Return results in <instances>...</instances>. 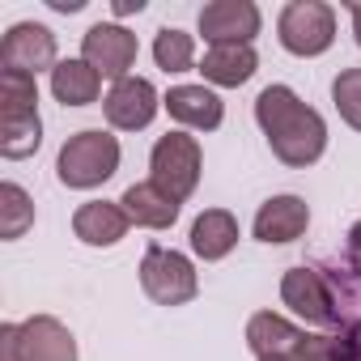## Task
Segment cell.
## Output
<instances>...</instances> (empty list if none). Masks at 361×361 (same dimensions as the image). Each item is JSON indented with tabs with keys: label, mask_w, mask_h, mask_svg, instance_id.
<instances>
[{
	"label": "cell",
	"mask_w": 361,
	"mask_h": 361,
	"mask_svg": "<svg viewBox=\"0 0 361 361\" xmlns=\"http://www.w3.org/2000/svg\"><path fill=\"white\" fill-rule=\"evenodd\" d=\"M281 298H285V306H289L293 314H302L306 323L327 327L331 336L340 331L336 306H331V289H327V281H323L319 268H306V264H302V268H289L285 281H281Z\"/></svg>",
	"instance_id": "ba28073f"
},
{
	"label": "cell",
	"mask_w": 361,
	"mask_h": 361,
	"mask_svg": "<svg viewBox=\"0 0 361 361\" xmlns=\"http://www.w3.org/2000/svg\"><path fill=\"white\" fill-rule=\"evenodd\" d=\"M344 251H348L353 259H361V221H357V226L348 230V247H344Z\"/></svg>",
	"instance_id": "4316f807"
},
{
	"label": "cell",
	"mask_w": 361,
	"mask_h": 361,
	"mask_svg": "<svg viewBox=\"0 0 361 361\" xmlns=\"http://www.w3.org/2000/svg\"><path fill=\"white\" fill-rule=\"evenodd\" d=\"M98 90H102V77L85 60H60L51 68V94L64 106H90L98 102Z\"/></svg>",
	"instance_id": "ffe728a7"
},
{
	"label": "cell",
	"mask_w": 361,
	"mask_h": 361,
	"mask_svg": "<svg viewBox=\"0 0 361 361\" xmlns=\"http://www.w3.org/2000/svg\"><path fill=\"white\" fill-rule=\"evenodd\" d=\"M43 145L39 111H0V153L5 157H30Z\"/></svg>",
	"instance_id": "44dd1931"
},
{
	"label": "cell",
	"mask_w": 361,
	"mask_h": 361,
	"mask_svg": "<svg viewBox=\"0 0 361 361\" xmlns=\"http://www.w3.org/2000/svg\"><path fill=\"white\" fill-rule=\"evenodd\" d=\"M149 170H153L149 183L157 192H166L174 204H183L196 192V183H200V145H196V136H188V132H166L153 145Z\"/></svg>",
	"instance_id": "277c9868"
},
{
	"label": "cell",
	"mask_w": 361,
	"mask_h": 361,
	"mask_svg": "<svg viewBox=\"0 0 361 361\" xmlns=\"http://www.w3.org/2000/svg\"><path fill=\"white\" fill-rule=\"evenodd\" d=\"M238 243V221L226 213V209H209L196 217L192 226V251L200 259H226Z\"/></svg>",
	"instance_id": "d6986e66"
},
{
	"label": "cell",
	"mask_w": 361,
	"mask_h": 361,
	"mask_svg": "<svg viewBox=\"0 0 361 361\" xmlns=\"http://www.w3.org/2000/svg\"><path fill=\"white\" fill-rule=\"evenodd\" d=\"M140 285L145 293L157 302V306H183L196 298V268L188 264V255L178 251H166L161 243H149L145 247V259H140Z\"/></svg>",
	"instance_id": "5b68a950"
},
{
	"label": "cell",
	"mask_w": 361,
	"mask_h": 361,
	"mask_svg": "<svg viewBox=\"0 0 361 361\" xmlns=\"http://www.w3.org/2000/svg\"><path fill=\"white\" fill-rule=\"evenodd\" d=\"M47 5H51V9H60V13H77L85 0H47Z\"/></svg>",
	"instance_id": "83f0119b"
},
{
	"label": "cell",
	"mask_w": 361,
	"mask_h": 361,
	"mask_svg": "<svg viewBox=\"0 0 361 361\" xmlns=\"http://www.w3.org/2000/svg\"><path fill=\"white\" fill-rule=\"evenodd\" d=\"M153 60H157V68H166V73H188V68L196 64V43H192V35L174 30V26L157 30V39H153Z\"/></svg>",
	"instance_id": "7402d4cb"
},
{
	"label": "cell",
	"mask_w": 361,
	"mask_h": 361,
	"mask_svg": "<svg viewBox=\"0 0 361 361\" xmlns=\"http://www.w3.org/2000/svg\"><path fill=\"white\" fill-rule=\"evenodd\" d=\"M306 226H310V209L298 196H272L255 213V238L259 243H293L306 234Z\"/></svg>",
	"instance_id": "4fadbf2b"
},
{
	"label": "cell",
	"mask_w": 361,
	"mask_h": 361,
	"mask_svg": "<svg viewBox=\"0 0 361 361\" xmlns=\"http://www.w3.org/2000/svg\"><path fill=\"white\" fill-rule=\"evenodd\" d=\"M128 226L132 221H128L123 204H106V200H90L73 217V234L81 243H90V247H115L128 234Z\"/></svg>",
	"instance_id": "2e32d148"
},
{
	"label": "cell",
	"mask_w": 361,
	"mask_h": 361,
	"mask_svg": "<svg viewBox=\"0 0 361 361\" xmlns=\"http://www.w3.org/2000/svg\"><path fill=\"white\" fill-rule=\"evenodd\" d=\"M35 226V204L18 183L0 188V238H22Z\"/></svg>",
	"instance_id": "603a6c76"
},
{
	"label": "cell",
	"mask_w": 361,
	"mask_h": 361,
	"mask_svg": "<svg viewBox=\"0 0 361 361\" xmlns=\"http://www.w3.org/2000/svg\"><path fill=\"white\" fill-rule=\"evenodd\" d=\"M0 111H39V90H35V77L0 68Z\"/></svg>",
	"instance_id": "cb8c5ba5"
},
{
	"label": "cell",
	"mask_w": 361,
	"mask_h": 361,
	"mask_svg": "<svg viewBox=\"0 0 361 361\" xmlns=\"http://www.w3.org/2000/svg\"><path fill=\"white\" fill-rule=\"evenodd\" d=\"M161 102H166L170 119L188 123V128H200V132L221 128V115H226L221 111V98L213 90H204V85H174Z\"/></svg>",
	"instance_id": "9a60e30c"
},
{
	"label": "cell",
	"mask_w": 361,
	"mask_h": 361,
	"mask_svg": "<svg viewBox=\"0 0 361 361\" xmlns=\"http://www.w3.org/2000/svg\"><path fill=\"white\" fill-rule=\"evenodd\" d=\"M281 43L293 56H323L336 39V13L319 0H293V5L281 9Z\"/></svg>",
	"instance_id": "8992f818"
},
{
	"label": "cell",
	"mask_w": 361,
	"mask_h": 361,
	"mask_svg": "<svg viewBox=\"0 0 361 361\" xmlns=\"http://www.w3.org/2000/svg\"><path fill=\"white\" fill-rule=\"evenodd\" d=\"M255 64H259V60H255L251 43H226V47H209V51H204L200 73H204V81H213V85H243V81H251Z\"/></svg>",
	"instance_id": "e0dca14e"
},
{
	"label": "cell",
	"mask_w": 361,
	"mask_h": 361,
	"mask_svg": "<svg viewBox=\"0 0 361 361\" xmlns=\"http://www.w3.org/2000/svg\"><path fill=\"white\" fill-rule=\"evenodd\" d=\"M111 9H115V18H128V13H140L145 9V0H115Z\"/></svg>",
	"instance_id": "484cf974"
},
{
	"label": "cell",
	"mask_w": 361,
	"mask_h": 361,
	"mask_svg": "<svg viewBox=\"0 0 361 361\" xmlns=\"http://www.w3.org/2000/svg\"><path fill=\"white\" fill-rule=\"evenodd\" d=\"M102 111H106V123L119 128V132L149 128L153 115H157V90H153L145 77H123V81H115L111 94L102 98Z\"/></svg>",
	"instance_id": "8fae6325"
},
{
	"label": "cell",
	"mask_w": 361,
	"mask_h": 361,
	"mask_svg": "<svg viewBox=\"0 0 361 361\" xmlns=\"http://www.w3.org/2000/svg\"><path fill=\"white\" fill-rule=\"evenodd\" d=\"M200 35L213 47L226 43H251L259 35V9L251 0H213L200 9Z\"/></svg>",
	"instance_id": "7c38bea8"
},
{
	"label": "cell",
	"mask_w": 361,
	"mask_h": 361,
	"mask_svg": "<svg viewBox=\"0 0 361 361\" xmlns=\"http://www.w3.org/2000/svg\"><path fill=\"white\" fill-rule=\"evenodd\" d=\"M255 119L285 166H310L327 149V128L314 106H306L289 85H268L255 98Z\"/></svg>",
	"instance_id": "6da1fadb"
},
{
	"label": "cell",
	"mask_w": 361,
	"mask_h": 361,
	"mask_svg": "<svg viewBox=\"0 0 361 361\" xmlns=\"http://www.w3.org/2000/svg\"><path fill=\"white\" fill-rule=\"evenodd\" d=\"M56 170L64 188H98L119 170V140L102 128H85L64 140Z\"/></svg>",
	"instance_id": "7a4b0ae2"
},
{
	"label": "cell",
	"mask_w": 361,
	"mask_h": 361,
	"mask_svg": "<svg viewBox=\"0 0 361 361\" xmlns=\"http://www.w3.org/2000/svg\"><path fill=\"white\" fill-rule=\"evenodd\" d=\"M264 361H289V357H264Z\"/></svg>",
	"instance_id": "f546056e"
},
{
	"label": "cell",
	"mask_w": 361,
	"mask_h": 361,
	"mask_svg": "<svg viewBox=\"0 0 361 361\" xmlns=\"http://www.w3.org/2000/svg\"><path fill=\"white\" fill-rule=\"evenodd\" d=\"M327 289H331V306H336V323L340 336L353 344V357L361 361V259H353L348 251L331 264L319 268Z\"/></svg>",
	"instance_id": "52a82bcc"
},
{
	"label": "cell",
	"mask_w": 361,
	"mask_h": 361,
	"mask_svg": "<svg viewBox=\"0 0 361 361\" xmlns=\"http://www.w3.org/2000/svg\"><path fill=\"white\" fill-rule=\"evenodd\" d=\"M302 340H306V331L293 327L289 319L272 314V310H259V314H251V323H247V344H251V353H255L259 361H264V357H289V361H293V353H298Z\"/></svg>",
	"instance_id": "5bb4252c"
},
{
	"label": "cell",
	"mask_w": 361,
	"mask_h": 361,
	"mask_svg": "<svg viewBox=\"0 0 361 361\" xmlns=\"http://www.w3.org/2000/svg\"><path fill=\"white\" fill-rule=\"evenodd\" d=\"M119 204H123L128 221L149 226V230H166V226H174V217H178V204H174L166 192H157L153 183H132Z\"/></svg>",
	"instance_id": "ac0fdd59"
},
{
	"label": "cell",
	"mask_w": 361,
	"mask_h": 361,
	"mask_svg": "<svg viewBox=\"0 0 361 361\" xmlns=\"http://www.w3.org/2000/svg\"><path fill=\"white\" fill-rule=\"evenodd\" d=\"M348 13H353V35L361 43V0H348Z\"/></svg>",
	"instance_id": "f1b7e54d"
},
{
	"label": "cell",
	"mask_w": 361,
	"mask_h": 361,
	"mask_svg": "<svg viewBox=\"0 0 361 361\" xmlns=\"http://www.w3.org/2000/svg\"><path fill=\"white\" fill-rule=\"evenodd\" d=\"M331 98H336V111L344 115V123L361 132V68H344L331 81Z\"/></svg>",
	"instance_id": "d4e9b609"
},
{
	"label": "cell",
	"mask_w": 361,
	"mask_h": 361,
	"mask_svg": "<svg viewBox=\"0 0 361 361\" xmlns=\"http://www.w3.org/2000/svg\"><path fill=\"white\" fill-rule=\"evenodd\" d=\"M81 60L98 73V77H111V81H123V77H132L128 68L136 64V35H128L123 26H115V22H98V26H90L85 30V43H81Z\"/></svg>",
	"instance_id": "9c48e42d"
},
{
	"label": "cell",
	"mask_w": 361,
	"mask_h": 361,
	"mask_svg": "<svg viewBox=\"0 0 361 361\" xmlns=\"http://www.w3.org/2000/svg\"><path fill=\"white\" fill-rule=\"evenodd\" d=\"M0 361H77V344L60 319L35 314L0 327Z\"/></svg>",
	"instance_id": "3957f363"
},
{
	"label": "cell",
	"mask_w": 361,
	"mask_h": 361,
	"mask_svg": "<svg viewBox=\"0 0 361 361\" xmlns=\"http://www.w3.org/2000/svg\"><path fill=\"white\" fill-rule=\"evenodd\" d=\"M0 64L9 73H26V77H35L43 68H56L60 64L56 60V35L39 22H18L5 35V43H0Z\"/></svg>",
	"instance_id": "30bf717a"
}]
</instances>
